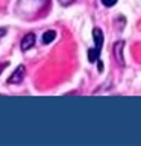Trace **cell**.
Returning a JSON list of instances; mask_svg holds the SVG:
<instances>
[{
	"mask_svg": "<svg viewBox=\"0 0 141 146\" xmlns=\"http://www.w3.org/2000/svg\"><path fill=\"white\" fill-rule=\"evenodd\" d=\"M123 46H125V41H118V43L114 44V53L118 59V62L121 66H125V58H123Z\"/></svg>",
	"mask_w": 141,
	"mask_h": 146,
	"instance_id": "5",
	"label": "cell"
},
{
	"mask_svg": "<svg viewBox=\"0 0 141 146\" xmlns=\"http://www.w3.org/2000/svg\"><path fill=\"white\" fill-rule=\"evenodd\" d=\"M55 38H56V32H55V31H47V32H44V34H43L41 41H43V44H50Z\"/></svg>",
	"mask_w": 141,
	"mask_h": 146,
	"instance_id": "6",
	"label": "cell"
},
{
	"mask_svg": "<svg viewBox=\"0 0 141 146\" xmlns=\"http://www.w3.org/2000/svg\"><path fill=\"white\" fill-rule=\"evenodd\" d=\"M100 2H102V5L103 6H106V8H112L114 5H115L118 0H100Z\"/></svg>",
	"mask_w": 141,
	"mask_h": 146,
	"instance_id": "7",
	"label": "cell"
},
{
	"mask_svg": "<svg viewBox=\"0 0 141 146\" xmlns=\"http://www.w3.org/2000/svg\"><path fill=\"white\" fill-rule=\"evenodd\" d=\"M73 2H74V0H59V3H61L62 6H70Z\"/></svg>",
	"mask_w": 141,
	"mask_h": 146,
	"instance_id": "8",
	"label": "cell"
},
{
	"mask_svg": "<svg viewBox=\"0 0 141 146\" xmlns=\"http://www.w3.org/2000/svg\"><path fill=\"white\" fill-rule=\"evenodd\" d=\"M93 40H94V47L88 50V61L90 62H96L99 61L100 52H102V46H103V32L99 27L93 29Z\"/></svg>",
	"mask_w": 141,
	"mask_h": 146,
	"instance_id": "2",
	"label": "cell"
},
{
	"mask_svg": "<svg viewBox=\"0 0 141 146\" xmlns=\"http://www.w3.org/2000/svg\"><path fill=\"white\" fill-rule=\"evenodd\" d=\"M35 43H36V36H35V34H34V32H29V34H26L24 36H23L20 47H21L23 52H26V50H29V49L34 47Z\"/></svg>",
	"mask_w": 141,
	"mask_h": 146,
	"instance_id": "4",
	"label": "cell"
},
{
	"mask_svg": "<svg viewBox=\"0 0 141 146\" xmlns=\"http://www.w3.org/2000/svg\"><path fill=\"white\" fill-rule=\"evenodd\" d=\"M32 6H34V12H41L49 6V0H18L17 12L20 14V17L26 18Z\"/></svg>",
	"mask_w": 141,
	"mask_h": 146,
	"instance_id": "1",
	"label": "cell"
},
{
	"mask_svg": "<svg viewBox=\"0 0 141 146\" xmlns=\"http://www.w3.org/2000/svg\"><path fill=\"white\" fill-rule=\"evenodd\" d=\"M26 75V67L24 66H18L15 68V72L8 78V84H21Z\"/></svg>",
	"mask_w": 141,
	"mask_h": 146,
	"instance_id": "3",
	"label": "cell"
},
{
	"mask_svg": "<svg viewBox=\"0 0 141 146\" xmlns=\"http://www.w3.org/2000/svg\"><path fill=\"white\" fill-rule=\"evenodd\" d=\"M6 32H8L6 27H0V38H3V36L6 35Z\"/></svg>",
	"mask_w": 141,
	"mask_h": 146,
	"instance_id": "9",
	"label": "cell"
},
{
	"mask_svg": "<svg viewBox=\"0 0 141 146\" xmlns=\"http://www.w3.org/2000/svg\"><path fill=\"white\" fill-rule=\"evenodd\" d=\"M9 66V62H0V73H2L3 70H5V68H6Z\"/></svg>",
	"mask_w": 141,
	"mask_h": 146,
	"instance_id": "10",
	"label": "cell"
}]
</instances>
